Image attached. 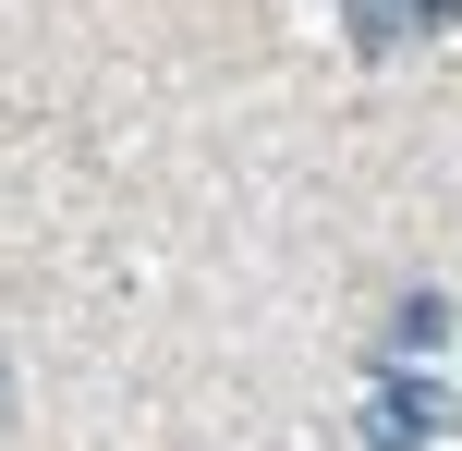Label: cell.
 Listing matches in <instances>:
<instances>
[{
	"label": "cell",
	"mask_w": 462,
	"mask_h": 451,
	"mask_svg": "<svg viewBox=\"0 0 462 451\" xmlns=\"http://www.w3.org/2000/svg\"><path fill=\"white\" fill-rule=\"evenodd\" d=\"M341 24H353V49H390L402 37V0H341Z\"/></svg>",
	"instance_id": "obj_3"
},
{
	"label": "cell",
	"mask_w": 462,
	"mask_h": 451,
	"mask_svg": "<svg viewBox=\"0 0 462 451\" xmlns=\"http://www.w3.org/2000/svg\"><path fill=\"white\" fill-rule=\"evenodd\" d=\"M414 24H426V37H450V24H462V0H414Z\"/></svg>",
	"instance_id": "obj_4"
},
{
	"label": "cell",
	"mask_w": 462,
	"mask_h": 451,
	"mask_svg": "<svg viewBox=\"0 0 462 451\" xmlns=\"http://www.w3.org/2000/svg\"><path fill=\"white\" fill-rule=\"evenodd\" d=\"M353 439H365V451H439V439H450V390L402 366V379H377V390H365Z\"/></svg>",
	"instance_id": "obj_1"
},
{
	"label": "cell",
	"mask_w": 462,
	"mask_h": 451,
	"mask_svg": "<svg viewBox=\"0 0 462 451\" xmlns=\"http://www.w3.org/2000/svg\"><path fill=\"white\" fill-rule=\"evenodd\" d=\"M439 342H450V305H439V293H402V305H390V354L414 366V354H439Z\"/></svg>",
	"instance_id": "obj_2"
}]
</instances>
